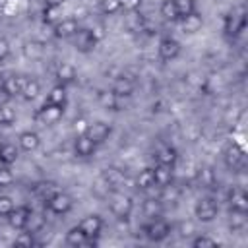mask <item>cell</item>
I'll use <instances>...</instances> for the list:
<instances>
[{
  "instance_id": "41",
  "label": "cell",
  "mask_w": 248,
  "mask_h": 248,
  "mask_svg": "<svg viewBox=\"0 0 248 248\" xmlns=\"http://www.w3.org/2000/svg\"><path fill=\"white\" fill-rule=\"evenodd\" d=\"M87 128H89V120H87L85 116H78V118H74V122H72V130H74L76 136L87 134Z\"/></svg>"
},
{
  "instance_id": "56",
  "label": "cell",
  "mask_w": 248,
  "mask_h": 248,
  "mask_svg": "<svg viewBox=\"0 0 248 248\" xmlns=\"http://www.w3.org/2000/svg\"><path fill=\"white\" fill-rule=\"evenodd\" d=\"M194 2H196V0H194Z\"/></svg>"
},
{
  "instance_id": "50",
  "label": "cell",
  "mask_w": 248,
  "mask_h": 248,
  "mask_svg": "<svg viewBox=\"0 0 248 248\" xmlns=\"http://www.w3.org/2000/svg\"><path fill=\"white\" fill-rule=\"evenodd\" d=\"M8 54H10V43L4 37H0V60L8 58Z\"/></svg>"
},
{
  "instance_id": "2",
  "label": "cell",
  "mask_w": 248,
  "mask_h": 248,
  "mask_svg": "<svg viewBox=\"0 0 248 248\" xmlns=\"http://www.w3.org/2000/svg\"><path fill=\"white\" fill-rule=\"evenodd\" d=\"M141 231H143L145 238H149L151 242H161L170 234V225L165 219H161L159 215H155V217H149V221L141 227Z\"/></svg>"
},
{
  "instance_id": "40",
  "label": "cell",
  "mask_w": 248,
  "mask_h": 248,
  "mask_svg": "<svg viewBox=\"0 0 248 248\" xmlns=\"http://www.w3.org/2000/svg\"><path fill=\"white\" fill-rule=\"evenodd\" d=\"M161 211V200H145L143 202V213L147 217H155Z\"/></svg>"
},
{
  "instance_id": "3",
  "label": "cell",
  "mask_w": 248,
  "mask_h": 248,
  "mask_svg": "<svg viewBox=\"0 0 248 248\" xmlns=\"http://www.w3.org/2000/svg\"><path fill=\"white\" fill-rule=\"evenodd\" d=\"M246 25V16H244V6H240L238 10H231L225 17H223V31L229 37H236Z\"/></svg>"
},
{
  "instance_id": "17",
  "label": "cell",
  "mask_w": 248,
  "mask_h": 248,
  "mask_svg": "<svg viewBox=\"0 0 248 248\" xmlns=\"http://www.w3.org/2000/svg\"><path fill=\"white\" fill-rule=\"evenodd\" d=\"M29 207L27 205H17L12 209V213L6 217L10 227H14L16 231H23L25 229V223H27V217H29Z\"/></svg>"
},
{
  "instance_id": "31",
  "label": "cell",
  "mask_w": 248,
  "mask_h": 248,
  "mask_svg": "<svg viewBox=\"0 0 248 248\" xmlns=\"http://www.w3.org/2000/svg\"><path fill=\"white\" fill-rule=\"evenodd\" d=\"M66 97H68V93H66V85H62V83H56L50 91H48V95H46V101L48 103H52V105H66Z\"/></svg>"
},
{
  "instance_id": "14",
  "label": "cell",
  "mask_w": 248,
  "mask_h": 248,
  "mask_svg": "<svg viewBox=\"0 0 248 248\" xmlns=\"http://www.w3.org/2000/svg\"><path fill=\"white\" fill-rule=\"evenodd\" d=\"M178 159V153L176 149L170 145V143H159L157 149H155V161L159 165H169V167H174Z\"/></svg>"
},
{
  "instance_id": "21",
  "label": "cell",
  "mask_w": 248,
  "mask_h": 248,
  "mask_svg": "<svg viewBox=\"0 0 248 248\" xmlns=\"http://www.w3.org/2000/svg\"><path fill=\"white\" fill-rule=\"evenodd\" d=\"M45 225H46V217L41 211H29V217H27V223H25L23 231H27L31 234H37L45 229Z\"/></svg>"
},
{
  "instance_id": "33",
  "label": "cell",
  "mask_w": 248,
  "mask_h": 248,
  "mask_svg": "<svg viewBox=\"0 0 248 248\" xmlns=\"http://www.w3.org/2000/svg\"><path fill=\"white\" fill-rule=\"evenodd\" d=\"M159 14H161L163 19H167V21H176V19H178V12H176L174 0H163L161 6H159Z\"/></svg>"
},
{
  "instance_id": "10",
  "label": "cell",
  "mask_w": 248,
  "mask_h": 248,
  "mask_svg": "<svg viewBox=\"0 0 248 248\" xmlns=\"http://www.w3.org/2000/svg\"><path fill=\"white\" fill-rule=\"evenodd\" d=\"M79 229L85 232L87 240L97 238V236L101 234V231H103V219H101V215H97V213L85 215V217L79 221Z\"/></svg>"
},
{
  "instance_id": "47",
  "label": "cell",
  "mask_w": 248,
  "mask_h": 248,
  "mask_svg": "<svg viewBox=\"0 0 248 248\" xmlns=\"http://www.w3.org/2000/svg\"><path fill=\"white\" fill-rule=\"evenodd\" d=\"M93 188H95V192H97L99 196H108V194H110V190H112V188L105 182V178H103V176H99V180H97V184H95Z\"/></svg>"
},
{
  "instance_id": "37",
  "label": "cell",
  "mask_w": 248,
  "mask_h": 248,
  "mask_svg": "<svg viewBox=\"0 0 248 248\" xmlns=\"http://www.w3.org/2000/svg\"><path fill=\"white\" fill-rule=\"evenodd\" d=\"M23 54H25L27 58H41L43 46H41L39 43H35V41H27V43L23 45Z\"/></svg>"
},
{
  "instance_id": "28",
  "label": "cell",
  "mask_w": 248,
  "mask_h": 248,
  "mask_svg": "<svg viewBox=\"0 0 248 248\" xmlns=\"http://www.w3.org/2000/svg\"><path fill=\"white\" fill-rule=\"evenodd\" d=\"M196 180L202 188H213L217 182V176H215V170L211 167H202L196 174Z\"/></svg>"
},
{
  "instance_id": "38",
  "label": "cell",
  "mask_w": 248,
  "mask_h": 248,
  "mask_svg": "<svg viewBox=\"0 0 248 248\" xmlns=\"http://www.w3.org/2000/svg\"><path fill=\"white\" fill-rule=\"evenodd\" d=\"M178 196H180V192H178V188L176 186H172V182L170 184H167V186H163V194H161V202H176L178 200Z\"/></svg>"
},
{
  "instance_id": "6",
  "label": "cell",
  "mask_w": 248,
  "mask_h": 248,
  "mask_svg": "<svg viewBox=\"0 0 248 248\" xmlns=\"http://www.w3.org/2000/svg\"><path fill=\"white\" fill-rule=\"evenodd\" d=\"M72 39H74V46H76V50H79V52H91V50L99 45L97 37L89 31V27H87V29H85V27H79Z\"/></svg>"
},
{
  "instance_id": "36",
  "label": "cell",
  "mask_w": 248,
  "mask_h": 248,
  "mask_svg": "<svg viewBox=\"0 0 248 248\" xmlns=\"http://www.w3.org/2000/svg\"><path fill=\"white\" fill-rule=\"evenodd\" d=\"M174 4H176L178 19L188 16V14H192V12H196V2L194 0H174Z\"/></svg>"
},
{
  "instance_id": "22",
  "label": "cell",
  "mask_w": 248,
  "mask_h": 248,
  "mask_svg": "<svg viewBox=\"0 0 248 248\" xmlns=\"http://www.w3.org/2000/svg\"><path fill=\"white\" fill-rule=\"evenodd\" d=\"M180 23H182V31L184 33H198L203 25V17L198 14V12H192L184 17H180Z\"/></svg>"
},
{
  "instance_id": "44",
  "label": "cell",
  "mask_w": 248,
  "mask_h": 248,
  "mask_svg": "<svg viewBox=\"0 0 248 248\" xmlns=\"http://www.w3.org/2000/svg\"><path fill=\"white\" fill-rule=\"evenodd\" d=\"M14 184V172L4 165L0 167V188H8Z\"/></svg>"
},
{
  "instance_id": "27",
  "label": "cell",
  "mask_w": 248,
  "mask_h": 248,
  "mask_svg": "<svg viewBox=\"0 0 248 248\" xmlns=\"http://www.w3.org/2000/svg\"><path fill=\"white\" fill-rule=\"evenodd\" d=\"M101 176L105 178V182H107L110 188L120 186V184H122V180H124V172H122L120 169H116V167H107V169H103Z\"/></svg>"
},
{
  "instance_id": "20",
  "label": "cell",
  "mask_w": 248,
  "mask_h": 248,
  "mask_svg": "<svg viewBox=\"0 0 248 248\" xmlns=\"http://www.w3.org/2000/svg\"><path fill=\"white\" fill-rule=\"evenodd\" d=\"M54 78H56L58 83L68 85V83H72L76 79V68L72 64H68V62H60L56 66V70H54Z\"/></svg>"
},
{
  "instance_id": "48",
  "label": "cell",
  "mask_w": 248,
  "mask_h": 248,
  "mask_svg": "<svg viewBox=\"0 0 248 248\" xmlns=\"http://www.w3.org/2000/svg\"><path fill=\"white\" fill-rule=\"evenodd\" d=\"M2 112H4V126H10L16 120V112L8 105H2Z\"/></svg>"
},
{
  "instance_id": "39",
  "label": "cell",
  "mask_w": 248,
  "mask_h": 248,
  "mask_svg": "<svg viewBox=\"0 0 248 248\" xmlns=\"http://www.w3.org/2000/svg\"><path fill=\"white\" fill-rule=\"evenodd\" d=\"M99 6H101V12L107 14V16H112L122 8L120 0H99Z\"/></svg>"
},
{
  "instance_id": "35",
  "label": "cell",
  "mask_w": 248,
  "mask_h": 248,
  "mask_svg": "<svg viewBox=\"0 0 248 248\" xmlns=\"http://www.w3.org/2000/svg\"><path fill=\"white\" fill-rule=\"evenodd\" d=\"M54 192H58V190H56V186H54L52 182H41V184H37V186H35V194H37L43 202H45V200H48Z\"/></svg>"
},
{
  "instance_id": "7",
  "label": "cell",
  "mask_w": 248,
  "mask_h": 248,
  "mask_svg": "<svg viewBox=\"0 0 248 248\" xmlns=\"http://www.w3.org/2000/svg\"><path fill=\"white\" fill-rule=\"evenodd\" d=\"M180 50H182V46H180V43H178L174 37H163V39L159 41V45H157L159 58L165 60V62L174 60V58L180 54Z\"/></svg>"
},
{
  "instance_id": "46",
  "label": "cell",
  "mask_w": 248,
  "mask_h": 248,
  "mask_svg": "<svg viewBox=\"0 0 248 248\" xmlns=\"http://www.w3.org/2000/svg\"><path fill=\"white\" fill-rule=\"evenodd\" d=\"M178 232H180L182 236H192V234L196 232V225H194L192 221H182V223L178 225Z\"/></svg>"
},
{
  "instance_id": "51",
  "label": "cell",
  "mask_w": 248,
  "mask_h": 248,
  "mask_svg": "<svg viewBox=\"0 0 248 248\" xmlns=\"http://www.w3.org/2000/svg\"><path fill=\"white\" fill-rule=\"evenodd\" d=\"M8 101H10L8 91H6V89H0V107H2V105H8Z\"/></svg>"
},
{
  "instance_id": "30",
  "label": "cell",
  "mask_w": 248,
  "mask_h": 248,
  "mask_svg": "<svg viewBox=\"0 0 248 248\" xmlns=\"http://www.w3.org/2000/svg\"><path fill=\"white\" fill-rule=\"evenodd\" d=\"M39 93H41V83H39L37 79L27 78L25 83H23V89H21V97H23L25 101H33V99L39 97Z\"/></svg>"
},
{
  "instance_id": "5",
  "label": "cell",
  "mask_w": 248,
  "mask_h": 248,
  "mask_svg": "<svg viewBox=\"0 0 248 248\" xmlns=\"http://www.w3.org/2000/svg\"><path fill=\"white\" fill-rule=\"evenodd\" d=\"M45 205L48 211H52L54 215H66L72 207H74V200L72 196H68L66 192H54L48 200H45Z\"/></svg>"
},
{
  "instance_id": "23",
  "label": "cell",
  "mask_w": 248,
  "mask_h": 248,
  "mask_svg": "<svg viewBox=\"0 0 248 248\" xmlns=\"http://www.w3.org/2000/svg\"><path fill=\"white\" fill-rule=\"evenodd\" d=\"M17 157H19V151H17V147L14 143H10V141H2L0 143V163L2 165L10 167V165H14L17 161Z\"/></svg>"
},
{
  "instance_id": "19",
  "label": "cell",
  "mask_w": 248,
  "mask_h": 248,
  "mask_svg": "<svg viewBox=\"0 0 248 248\" xmlns=\"http://www.w3.org/2000/svg\"><path fill=\"white\" fill-rule=\"evenodd\" d=\"M97 103L107 108V110H118V105H120V97L112 91V89H101L97 93Z\"/></svg>"
},
{
  "instance_id": "24",
  "label": "cell",
  "mask_w": 248,
  "mask_h": 248,
  "mask_svg": "<svg viewBox=\"0 0 248 248\" xmlns=\"http://www.w3.org/2000/svg\"><path fill=\"white\" fill-rule=\"evenodd\" d=\"M153 174H155V186H167L172 182V167L169 165H155L153 167Z\"/></svg>"
},
{
  "instance_id": "8",
  "label": "cell",
  "mask_w": 248,
  "mask_h": 248,
  "mask_svg": "<svg viewBox=\"0 0 248 248\" xmlns=\"http://www.w3.org/2000/svg\"><path fill=\"white\" fill-rule=\"evenodd\" d=\"M223 161L231 170H236V172L242 170L244 169V149L236 143H231L223 153Z\"/></svg>"
},
{
  "instance_id": "42",
  "label": "cell",
  "mask_w": 248,
  "mask_h": 248,
  "mask_svg": "<svg viewBox=\"0 0 248 248\" xmlns=\"http://www.w3.org/2000/svg\"><path fill=\"white\" fill-rule=\"evenodd\" d=\"M217 244V240L215 238H211V236H207V234H198V236H194L192 238V246L194 248H202V246H215Z\"/></svg>"
},
{
  "instance_id": "29",
  "label": "cell",
  "mask_w": 248,
  "mask_h": 248,
  "mask_svg": "<svg viewBox=\"0 0 248 248\" xmlns=\"http://www.w3.org/2000/svg\"><path fill=\"white\" fill-rule=\"evenodd\" d=\"M136 184L140 190H151L155 186V174H153V167H147L143 170H140L138 178H136Z\"/></svg>"
},
{
  "instance_id": "12",
  "label": "cell",
  "mask_w": 248,
  "mask_h": 248,
  "mask_svg": "<svg viewBox=\"0 0 248 248\" xmlns=\"http://www.w3.org/2000/svg\"><path fill=\"white\" fill-rule=\"evenodd\" d=\"M112 134V128H110V124H107V122H103V120H97V122H89V128H87V136L99 145V143H103V141H107L108 140V136Z\"/></svg>"
},
{
  "instance_id": "15",
  "label": "cell",
  "mask_w": 248,
  "mask_h": 248,
  "mask_svg": "<svg viewBox=\"0 0 248 248\" xmlns=\"http://www.w3.org/2000/svg\"><path fill=\"white\" fill-rule=\"evenodd\" d=\"M97 149V143L87 136V134H81V136H76V141H74V151L78 157H91Z\"/></svg>"
},
{
  "instance_id": "52",
  "label": "cell",
  "mask_w": 248,
  "mask_h": 248,
  "mask_svg": "<svg viewBox=\"0 0 248 248\" xmlns=\"http://www.w3.org/2000/svg\"><path fill=\"white\" fill-rule=\"evenodd\" d=\"M64 2H66V0H45L46 6H54V8H62Z\"/></svg>"
},
{
  "instance_id": "54",
  "label": "cell",
  "mask_w": 248,
  "mask_h": 248,
  "mask_svg": "<svg viewBox=\"0 0 248 248\" xmlns=\"http://www.w3.org/2000/svg\"><path fill=\"white\" fill-rule=\"evenodd\" d=\"M0 89H4V76H0Z\"/></svg>"
},
{
  "instance_id": "1",
  "label": "cell",
  "mask_w": 248,
  "mask_h": 248,
  "mask_svg": "<svg viewBox=\"0 0 248 248\" xmlns=\"http://www.w3.org/2000/svg\"><path fill=\"white\" fill-rule=\"evenodd\" d=\"M108 209L118 221H126L134 209V200H132V196H128L124 192H110Z\"/></svg>"
},
{
  "instance_id": "13",
  "label": "cell",
  "mask_w": 248,
  "mask_h": 248,
  "mask_svg": "<svg viewBox=\"0 0 248 248\" xmlns=\"http://www.w3.org/2000/svg\"><path fill=\"white\" fill-rule=\"evenodd\" d=\"M78 29H79V23H78V19H76V17L60 19V21L52 27L54 37H58V39H70V37H74V35H76V31H78Z\"/></svg>"
},
{
  "instance_id": "32",
  "label": "cell",
  "mask_w": 248,
  "mask_h": 248,
  "mask_svg": "<svg viewBox=\"0 0 248 248\" xmlns=\"http://www.w3.org/2000/svg\"><path fill=\"white\" fill-rule=\"evenodd\" d=\"M229 227L234 232H240L246 229V211H234L231 209V219H229Z\"/></svg>"
},
{
  "instance_id": "55",
  "label": "cell",
  "mask_w": 248,
  "mask_h": 248,
  "mask_svg": "<svg viewBox=\"0 0 248 248\" xmlns=\"http://www.w3.org/2000/svg\"><path fill=\"white\" fill-rule=\"evenodd\" d=\"M43 2H45V0H43Z\"/></svg>"
},
{
  "instance_id": "16",
  "label": "cell",
  "mask_w": 248,
  "mask_h": 248,
  "mask_svg": "<svg viewBox=\"0 0 248 248\" xmlns=\"http://www.w3.org/2000/svg\"><path fill=\"white\" fill-rule=\"evenodd\" d=\"M227 202H229V207L234 211H248V196H246L244 188H238V186L232 188L229 192Z\"/></svg>"
},
{
  "instance_id": "4",
  "label": "cell",
  "mask_w": 248,
  "mask_h": 248,
  "mask_svg": "<svg viewBox=\"0 0 248 248\" xmlns=\"http://www.w3.org/2000/svg\"><path fill=\"white\" fill-rule=\"evenodd\" d=\"M217 213H219V205H217V202L213 198H207V196L205 198H200L196 202V205H194V215L202 223L213 221L217 217Z\"/></svg>"
},
{
  "instance_id": "34",
  "label": "cell",
  "mask_w": 248,
  "mask_h": 248,
  "mask_svg": "<svg viewBox=\"0 0 248 248\" xmlns=\"http://www.w3.org/2000/svg\"><path fill=\"white\" fill-rule=\"evenodd\" d=\"M43 19H45V23H48V25H56L60 19H62V16H60V8H54V6H46L45 10H43Z\"/></svg>"
},
{
  "instance_id": "26",
  "label": "cell",
  "mask_w": 248,
  "mask_h": 248,
  "mask_svg": "<svg viewBox=\"0 0 248 248\" xmlns=\"http://www.w3.org/2000/svg\"><path fill=\"white\" fill-rule=\"evenodd\" d=\"M25 79L27 78H23V76H8V78H4V89L8 91V95L10 97H14V95H21V89H23V83H25Z\"/></svg>"
},
{
  "instance_id": "53",
  "label": "cell",
  "mask_w": 248,
  "mask_h": 248,
  "mask_svg": "<svg viewBox=\"0 0 248 248\" xmlns=\"http://www.w3.org/2000/svg\"><path fill=\"white\" fill-rule=\"evenodd\" d=\"M0 126H4V112H2V107H0Z\"/></svg>"
},
{
  "instance_id": "18",
  "label": "cell",
  "mask_w": 248,
  "mask_h": 248,
  "mask_svg": "<svg viewBox=\"0 0 248 248\" xmlns=\"http://www.w3.org/2000/svg\"><path fill=\"white\" fill-rule=\"evenodd\" d=\"M17 143H19V147H21L23 151L31 153V151L39 149V145H41V138H39L37 132H33V130H25V132L19 134Z\"/></svg>"
},
{
  "instance_id": "49",
  "label": "cell",
  "mask_w": 248,
  "mask_h": 248,
  "mask_svg": "<svg viewBox=\"0 0 248 248\" xmlns=\"http://www.w3.org/2000/svg\"><path fill=\"white\" fill-rule=\"evenodd\" d=\"M120 6L128 12H136L141 6V0H120Z\"/></svg>"
},
{
  "instance_id": "11",
  "label": "cell",
  "mask_w": 248,
  "mask_h": 248,
  "mask_svg": "<svg viewBox=\"0 0 248 248\" xmlns=\"http://www.w3.org/2000/svg\"><path fill=\"white\" fill-rule=\"evenodd\" d=\"M110 89H112L120 99H122V97H132L134 91H136V81H134V78H130V76H126V74H120L118 78H114V83H112Z\"/></svg>"
},
{
  "instance_id": "45",
  "label": "cell",
  "mask_w": 248,
  "mask_h": 248,
  "mask_svg": "<svg viewBox=\"0 0 248 248\" xmlns=\"http://www.w3.org/2000/svg\"><path fill=\"white\" fill-rule=\"evenodd\" d=\"M35 234H31V232H19L17 236H16V240H14V244L16 246H33L35 244V238H33Z\"/></svg>"
},
{
  "instance_id": "43",
  "label": "cell",
  "mask_w": 248,
  "mask_h": 248,
  "mask_svg": "<svg viewBox=\"0 0 248 248\" xmlns=\"http://www.w3.org/2000/svg\"><path fill=\"white\" fill-rule=\"evenodd\" d=\"M14 200L10 196H0V217H8L14 209Z\"/></svg>"
},
{
  "instance_id": "25",
  "label": "cell",
  "mask_w": 248,
  "mask_h": 248,
  "mask_svg": "<svg viewBox=\"0 0 248 248\" xmlns=\"http://www.w3.org/2000/svg\"><path fill=\"white\" fill-rule=\"evenodd\" d=\"M66 244L68 246H72V248H81V246H87V236H85V232L79 229V225L78 227H72L68 232H66Z\"/></svg>"
},
{
  "instance_id": "9",
  "label": "cell",
  "mask_w": 248,
  "mask_h": 248,
  "mask_svg": "<svg viewBox=\"0 0 248 248\" xmlns=\"http://www.w3.org/2000/svg\"><path fill=\"white\" fill-rule=\"evenodd\" d=\"M62 116H64V107L62 105H52L48 101H45V105L37 110V118L43 124H56Z\"/></svg>"
}]
</instances>
